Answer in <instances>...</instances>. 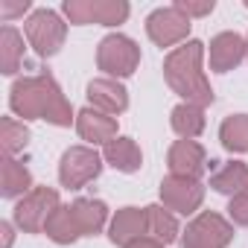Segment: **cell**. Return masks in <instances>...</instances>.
Here are the masks:
<instances>
[{
  "instance_id": "cell-12",
  "label": "cell",
  "mask_w": 248,
  "mask_h": 248,
  "mask_svg": "<svg viewBox=\"0 0 248 248\" xmlns=\"http://www.w3.org/2000/svg\"><path fill=\"white\" fill-rule=\"evenodd\" d=\"M32 187V175L30 170L15 161L12 155H3V170H0V193H3V199H24Z\"/></svg>"
},
{
  "instance_id": "cell-18",
  "label": "cell",
  "mask_w": 248,
  "mask_h": 248,
  "mask_svg": "<svg viewBox=\"0 0 248 248\" xmlns=\"http://www.w3.org/2000/svg\"><path fill=\"white\" fill-rule=\"evenodd\" d=\"M21 62H24V35L15 27H3V32H0V67L6 76H12L18 73Z\"/></svg>"
},
{
  "instance_id": "cell-31",
  "label": "cell",
  "mask_w": 248,
  "mask_h": 248,
  "mask_svg": "<svg viewBox=\"0 0 248 248\" xmlns=\"http://www.w3.org/2000/svg\"><path fill=\"white\" fill-rule=\"evenodd\" d=\"M245 6H248V3H245Z\"/></svg>"
},
{
  "instance_id": "cell-22",
  "label": "cell",
  "mask_w": 248,
  "mask_h": 248,
  "mask_svg": "<svg viewBox=\"0 0 248 248\" xmlns=\"http://www.w3.org/2000/svg\"><path fill=\"white\" fill-rule=\"evenodd\" d=\"M225 149L231 152H245L248 149V114H236V117H228L222 123V132H219Z\"/></svg>"
},
{
  "instance_id": "cell-10",
  "label": "cell",
  "mask_w": 248,
  "mask_h": 248,
  "mask_svg": "<svg viewBox=\"0 0 248 248\" xmlns=\"http://www.w3.org/2000/svg\"><path fill=\"white\" fill-rule=\"evenodd\" d=\"M161 196H164V202L172 207V210H178V213H193L196 207H199V202H202V187H199V181H193V178H167L164 181V187H161Z\"/></svg>"
},
{
  "instance_id": "cell-14",
  "label": "cell",
  "mask_w": 248,
  "mask_h": 248,
  "mask_svg": "<svg viewBox=\"0 0 248 248\" xmlns=\"http://www.w3.org/2000/svg\"><path fill=\"white\" fill-rule=\"evenodd\" d=\"M88 99L99 108V111H108V114H117L129 105L126 99V88L111 82V79H96L88 85Z\"/></svg>"
},
{
  "instance_id": "cell-20",
  "label": "cell",
  "mask_w": 248,
  "mask_h": 248,
  "mask_svg": "<svg viewBox=\"0 0 248 248\" xmlns=\"http://www.w3.org/2000/svg\"><path fill=\"white\" fill-rule=\"evenodd\" d=\"M44 231H47V236H50L53 242H62V245H67V242H73V239L82 236V231H79V225H76L70 207H59V210L50 216V222H47Z\"/></svg>"
},
{
  "instance_id": "cell-24",
  "label": "cell",
  "mask_w": 248,
  "mask_h": 248,
  "mask_svg": "<svg viewBox=\"0 0 248 248\" xmlns=\"http://www.w3.org/2000/svg\"><path fill=\"white\" fill-rule=\"evenodd\" d=\"M0 143H3V155L15 158V152H21L30 143V129L15 117H3L0 120Z\"/></svg>"
},
{
  "instance_id": "cell-23",
  "label": "cell",
  "mask_w": 248,
  "mask_h": 248,
  "mask_svg": "<svg viewBox=\"0 0 248 248\" xmlns=\"http://www.w3.org/2000/svg\"><path fill=\"white\" fill-rule=\"evenodd\" d=\"M172 129L181 135V138H196L202 129H204V117H202V108L187 102V105H178L172 111Z\"/></svg>"
},
{
  "instance_id": "cell-21",
  "label": "cell",
  "mask_w": 248,
  "mask_h": 248,
  "mask_svg": "<svg viewBox=\"0 0 248 248\" xmlns=\"http://www.w3.org/2000/svg\"><path fill=\"white\" fill-rule=\"evenodd\" d=\"M210 184H213V190H219V193H242V190H248V167L239 164V161L225 164V167L213 175Z\"/></svg>"
},
{
  "instance_id": "cell-19",
  "label": "cell",
  "mask_w": 248,
  "mask_h": 248,
  "mask_svg": "<svg viewBox=\"0 0 248 248\" xmlns=\"http://www.w3.org/2000/svg\"><path fill=\"white\" fill-rule=\"evenodd\" d=\"M73 210V219L79 225L82 233H96L105 222V204L102 202H93V199H79L76 204H70Z\"/></svg>"
},
{
  "instance_id": "cell-17",
  "label": "cell",
  "mask_w": 248,
  "mask_h": 248,
  "mask_svg": "<svg viewBox=\"0 0 248 248\" xmlns=\"http://www.w3.org/2000/svg\"><path fill=\"white\" fill-rule=\"evenodd\" d=\"M105 161L120 172H135L140 167V149L129 138H114L105 146Z\"/></svg>"
},
{
  "instance_id": "cell-30",
  "label": "cell",
  "mask_w": 248,
  "mask_h": 248,
  "mask_svg": "<svg viewBox=\"0 0 248 248\" xmlns=\"http://www.w3.org/2000/svg\"><path fill=\"white\" fill-rule=\"evenodd\" d=\"M0 233H3V248H9L12 245V225L3 222V225H0Z\"/></svg>"
},
{
  "instance_id": "cell-13",
  "label": "cell",
  "mask_w": 248,
  "mask_h": 248,
  "mask_svg": "<svg viewBox=\"0 0 248 248\" xmlns=\"http://www.w3.org/2000/svg\"><path fill=\"white\" fill-rule=\"evenodd\" d=\"M242 53H245V41L239 35H233V32H222L210 44V64H213V70L225 73L233 64H239Z\"/></svg>"
},
{
  "instance_id": "cell-11",
  "label": "cell",
  "mask_w": 248,
  "mask_h": 248,
  "mask_svg": "<svg viewBox=\"0 0 248 248\" xmlns=\"http://www.w3.org/2000/svg\"><path fill=\"white\" fill-rule=\"evenodd\" d=\"M170 170L175 178H199L204 170V152L193 140H178L170 152Z\"/></svg>"
},
{
  "instance_id": "cell-2",
  "label": "cell",
  "mask_w": 248,
  "mask_h": 248,
  "mask_svg": "<svg viewBox=\"0 0 248 248\" xmlns=\"http://www.w3.org/2000/svg\"><path fill=\"white\" fill-rule=\"evenodd\" d=\"M199 62H202V44L199 41H190V44H184L181 50H175L167 59L164 70H167L170 85L181 96H187V102L207 105V102H213V91L204 82V73L199 70Z\"/></svg>"
},
{
  "instance_id": "cell-9",
  "label": "cell",
  "mask_w": 248,
  "mask_h": 248,
  "mask_svg": "<svg viewBox=\"0 0 248 248\" xmlns=\"http://www.w3.org/2000/svg\"><path fill=\"white\" fill-rule=\"evenodd\" d=\"M187 30H190V18H187L181 9H175V6H172V9H158V12L149 15V35H152L161 47H167V44L184 38Z\"/></svg>"
},
{
  "instance_id": "cell-25",
  "label": "cell",
  "mask_w": 248,
  "mask_h": 248,
  "mask_svg": "<svg viewBox=\"0 0 248 248\" xmlns=\"http://www.w3.org/2000/svg\"><path fill=\"white\" fill-rule=\"evenodd\" d=\"M146 222H149V231L155 233L158 242H172L178 228H175V219L164 210V207H146Z\"/></svg>"
},
{
  "instance_id": "cell-16",
  "label": "cell",
  "mask_w": 248,
  "mask_h": 248,
  "mask_svg": "<svg viewBox=\"0 0 248 248\" xmlns=\"http://www.w3.org/2000/svg\"><path fill=\"white\" fill-rule=\"evenodd\" d=\"M146 228H149V222H146V210L123 207V210L117 213L114 225H111V239L120 242V245H129V242H135Z\"/></svg>"
},
{
  "instance_id": "cell-26",
  "label": "cell",
  "mask_w": 248,
  "mask_h": 248,
  "mask_svg": "<svg viewBox=\"0 0 248 248\" xmlns=\"http://www.w3.org/2000/svg\"><path fill=\"white\" fill-rule=\"evenodd\" d=\"M30 9V0H18V3H12V0H0V18L3 21H12L18 15H24Z\"/></svg>"
},
{
  "instance_id": "cell-15",
  "label": "cell",
  "mask_w": 248,
  "mask_h": 248,
  "mask_svg": "<svg viewBox=\"0 0 248 248\" xmlns=\"http://www.w3.org/2000/svg\"><path fill=\"white\" fill-rule=\"evenodd\" d=\"M76 126H79V135L85 140H91V143H105V140L111 143L114 140V132H117L114 120L108 114H102V111H93V108H85L79 114Z\"/></svg>"
},
{
  "instance_id": "cell-4",
  "label": "cell",
  "mask_w": 248,
  "mask_h": 248,
  "mask_svg": "<svg viewBox=\"0 0 248 248\" xmlns=\"http://www.w3.org/2000/svg\"><path fill=\"white\" fill-rule=\"evenodd\" d=\"M24 35L38 56H56L64 41V24L53 9H35L24 24Z\"/></svg>"
},
{
  "instance_id": "cell-5",
  "label": "cell",
  "mask_w": 248,
  "mask_h": 248,
  "mask_svg": "<svg viewBox=\"0 0 248 248\" xmlns=\"http://www.w3.org/2000/svg\"><path fill=\"white\" fill-rule=\"evenodd\" d=\"M138 59H140V50L126 35H108L99 44V53H96L99 67L105 73H114V76H129L138 67Z\"/></svg>"
},
{
  "instance_id": "cell-6",
  "label": "cell",
  "mask_w": 248,
  "mask_h": 248,
  "mask_svg": "<svg viewBox=\"0 0 248 248\" xmlns=\"http://www.w3.org/2000/svg\"><path fill=\"white\" fill-rule=\"evenodd\" d=\"M102 170L99 164V155L93 149H85V146H73L62 155V164H59V178L64 187L70 190H79L82 184H88L91 178H96Z\"/></svg>"
},
{
  "instance_id": "cell-27",
  "label": "cell",
  "mask_w": 248,
  "mask_h": 248,
  "mask_svg": "<svg viewBox=\"0 0 248 248\" xmlns=\"http://www.w3.org/2000/svg\"><path fill=\"white\" fill-rule=\"evenodd\" d=\"M231 216H233V222H239V225H248V193H239L233 202H231Z\"/></svg>"
},
{
  "instance_id": "cell-8",
  "label": "cell",
  "mask_w": 248,
  "mask_h": 248,
  "mask_svg": "<svg viewBox=\"0 0 248 248\" xmlns=\"http://www.w3.org/2000/svg\"><path fill=\"white\" fill-rule=\"evenodd\" d=\"M64 12L73 24H91V21L120 24L129 15V6L126 3H79V0H70V3H64Z\"/></svg>"
},
{
  "instance_id": "cell-29",
  "label": "cell",
  "mask_w": 248,
  "mask_h": 248,
  "mask_svg": "<svg viewBox=\"0 0 248 248\" xmlns=\"http://www.w3.org/2000/svg\"><path fill=\"white\" fill-rule=\"evenodd\" d=\"M126 248H161V242H158V239H143V236H138V239L129 242Z\"/></svg>"
},
{
  "instance_id": "cell-7",
  "label": "cell",
  "mask_w": 248,
  "mask_h": 248,
  "mask_svg": "<svg viewBox=\"0 0 248 248\" xmlns=\"http://www.w3.org/2000/svg\"><path fill=\"white\" fill-rule=\"evenodd\" d=\"M231 225L216 213H202L184 236V248H225L231 242Z\"/></svg>"
},
{
  "instance_id": "cell-28",
  "label": "cell",
  "mask_w": 248,
  "mask_h": 248,
  "mask_svg": "<svg viewBox=\"0 0 248 248\" xmlns=\"http://www.w3.org/2000/svg\"><path fill=\"white\" fill-rule=\"evenodd\" d=\"M175 9H181L187 18L190 15H207V12H213V0L210 3H175Z\"/></svg>"
},
{
  "instance_id": "cell-1",
  "label": "cell",
  "mask_w": 248,
  "mask_h": 248,
  "mask_svg": "<svg viewBox=\"0 0 248 248\" xmlns=\"http://www.w3.org/2000/svg\"><path fill=\"white\" fill-rule=\"evenodd\" d=\"M9 105L24 120H47L53 126H70V105L50 73L18 79L12 85Z\"/></svg>"
},
{
  "instance_id": "cell-3",
  "label": "cell",
  "mask_w": 248,
  "mask_h": 248,
  "mask_svg": "<svg viewBox=\"0 0 248 248\" xmlns=\"http://www.w3.org/2000/svg\"><path fill=\"white\" fill-rule=\"evenodd\" d=\"M59 193L50 187H35L30 190L18 204H15V225L27 233H38L47 228L50 216L59 210Z\"/></svg>"
}]
</instances>
